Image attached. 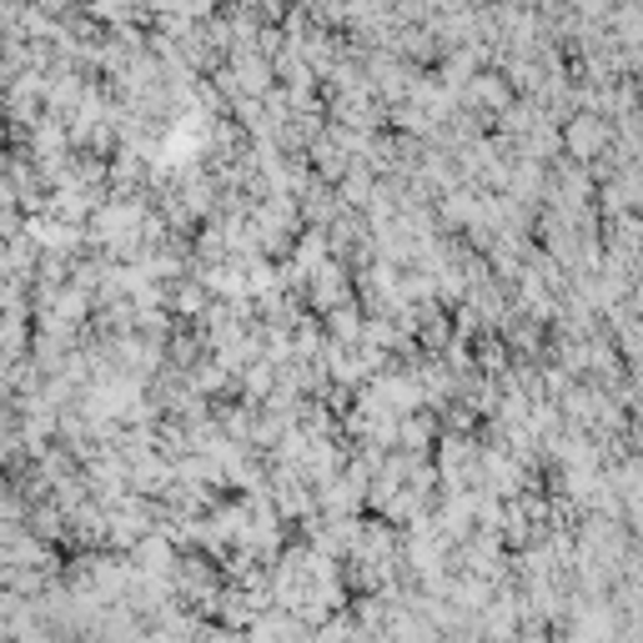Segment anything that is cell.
Here are the masks:
<instances>
[{
  "instance_id": "cell-1",
  "label": "cell",
  "mask_w": 643,
  "mask_h": 643,
  "mask_svg": "<svg viewBox=\"0 0 643 643\" xmlns=\"http://www.w3.org/2000/svg\"><path fill=\"white\" fill-rule=\"evenodd\" d=\"M614 643H643V623H623V633Z\"/></svg>"
}]
</instances>
